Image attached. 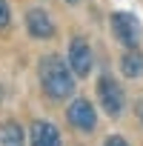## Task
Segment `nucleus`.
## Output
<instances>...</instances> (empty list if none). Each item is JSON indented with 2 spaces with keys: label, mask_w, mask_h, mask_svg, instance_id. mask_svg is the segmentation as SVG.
I'll return each mask as SVG.
<instances>
[{
  "label": "nucleus",
  "mask_w": 143,
  "mask_h": 146,
  "mask_svg": "<svg viewBox=\"0 0 143 146\" xmlns=\"http://www.w3.org/2000/svg\"><path fill=\"white\" fill-rule=\"evenodd\" d=\"M66 117H69V123H72V126L80 129V132H92V129L97 126V112H95V106H92L86 98L72 100V103H69Z\"/></svg>",
  "instance_id": "obj_4"
},
{
  "label": "nucleus",
  "mask_w": 143,
  "mask_h": 146,
  "mask_svg": "<svg viewBox=\"0 0 143 146\" xmlns=\"http://www.w3.org/2000/svg\"><path fill=\"white\" fill-rule=\"evenodd\" d=\"M103 146H129V143H126L120 135H109V137L103 140Z\"/></svg>",
  "instance_id": "obj_11"
},
{
  "label": "nucleus",
  "mask_w": 143,
  "mask_h": 146,
  "mask_svg": "<svg viewBox=\"0 0 143 146\" xmlns=\"http://www.w3.org/2000/svg\"><path fill=\"white\" fill-rule=\"evenodd\" d=\"M26 29H29V35L37 37V40H49V37L54 35V23H52V17H49L43 9H29V12H26Z\"/></svg>",
  "instance_id": "obj_6"
},
{
  "label": "nucleus",
  "mask_w": 143,
  "mask_h": 146,
  "mask_svg": "<svg viewBox=\"0 0 143 146\" xmlns=\"http://www.w3.org/2000/svg\"><path fill=\"white\" fill-rule=\"evenodd\" d=\"M29 137H32V146H60V132L49 120H34Z\"/></svg>",
  "instance_id": "obj_7"
},
{
  "label": "nucleus",
  "mask_w": 143,
  "mask_h": 146,
  "mask_svg": "<svg viewBox=\"0 0 143 146\" xmlns=\"http://www.w3.org/2000/svg\"><path fill=\"white\" fill-rule=\"evenodd\" d=\"M97 98H100V106L106 109L109 117H120L126 98H123V89L117 86V80H112L109 75H103L97 80Z\"/></svg>",
  "instance_id": "obj_3"
},
{
  "label": "nucleus",
  "mask_w": 143,
  "mask_h": 146,
  "mask_svg": "<svg viewBox=\"0 0 143 146\" xmlns=\"http://www.w3.org/2000/svg\"><path fill=\"white\" fill-rule=\"evenodd\" d=\"M112 35L126 46V49H137L140 37H143V26L132 12H115L112 15Z\"/></svg>",
  "instance_id": "obj_2"
},
{
  "label": "nucleus",
  "mask_w": 143,
  "mask_h": 146,
  "mask_svg": "<svg viewBox=\"0 0 143 146\" xmlns=\"http://www.w3.org/2000/svg\"><path fill=\"white\" fill-rule=\"evenodd\" d=\"M69 66L77 78H86L92 72V49L83 37H72L69 43Z\"/></svg>",
  "instance_id": "obj_5"
},
{
  "label": "nucleus",
  "mask_w": 143,
  "mask_h": 146,
  "mask_svg": "<svg viewBox=\"0 0 143 146\" xmlns=\"http://www.w3.org/2000/svg\"><path fill=\"white\" fill-rule=\"evenodd\" d=\"M0 146H23V129L17 120H6L0 126Z\"/></svg>",
  "instance_id": "obj_9"
},
{
  "label": "nucleus",
  "mask_w": 143,
  "mask_h": 146,
  "mask_svg": "<svg viewBox=\"0 0 143 146\" xmlns=\"http://www.w3.org/2000/svg\"><path fill=\"white\" fill-rule=\"evenodd\" d=\"M66 3H80V0H66Z\"/></svg>",
  "instance_id": "obj_12"
},
{
  "label": "nucleus",
  "mask_w": 143,
  "mask_h": 146,
  "mask_svg": "<svg viewBox=\"0 0 143 146\" xmlns=\"http://www.w3.org/2000/svg\"><path fill=\"white\" fill-rule=\"evenodd\" d=\"M72 75H75L72 66L63 63L57 54H46L40 60V86L54 100H66L72 92H75V78Z\"/></svg>",
  "instance_id": "obj_1"
},
{
  "label": "nucleus",
  "mask_w": 143,
  "mask_h": 146,
  "mask_svg": "<svg viewBox=\"0 0 143 146\" xmlns=\"http://www.w3.org/2000/svg\"><path fill=\"white\" fill-rule=\"evenodd\" d=\"M9 20H12L9 3H6V0H0V29H6V26H9Z\"/></svg>",
  "instance_id": "obj_10"
},
{
  "label": "nucleus",
  "mask_w": 143,
  "mask_h": 146,
  "mask_svg": "<svg viewBox=\"0 0 143 146\" xmlns=\"http://www.w3.org/2000/svg\"><path fill=\"white\" fill-rule=\"evenodd\" d=\"M120 72L126 78H140L143 75V54L137 49H129L123 57H120Z\"/></svg>",
  "instance_id": "obj_8"
}]
</instances>
